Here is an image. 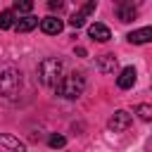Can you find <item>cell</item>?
<instances>
[{
  "label": "cell",
  "instance_id": "cell-1",
  "mask_svg": "<svg viewBox=\"0 0 152 152\" xmlns=\"http://www.w3.org/2000/svg\"><path fill=\"white\" fill-rule=\"evenodd\" d=\"M19 90H21V71L14 66H2L0 69V97L14 100Z\"/></svg>",
  "mask_w": 152,
  "mask_h": 152
},
{
  "label": "cell",
  "instance_id": "cell-2",
  "mask_svg": "<svg viewBox=\"0 0 152 152\" xmlns=\"http://www.w3.org/2000/svg\"><path fill=\"white\" fill-rule=\"evenodd\" d=\"M83 88H86V78L81 71H71L66 76H62V81L57 83V93L66 100H76L83 95Z\"/></svg>",
  "mask_w": 152,
  "mask_h": 152
},
{
  "label": "cell",
  "instance_id": "cell-3",
  "mask_svg": "<svg viewBox=\"0 0 152 152\" xmlns=\"http://www.w3.org/2000/svg\"><path fill=\"white\" fill-rule=\"evenodd\" d=\"M38 78H40V83L43 86H55L57 88V83L62 81V59H57V57H45L40 64H38Z\"/></svg>",
  "mask_w": 152,
  "mask_h": 152
},
{
  "label": "cell",
  "instance_id": "cell-4",
  "mask_svg": "<svg viewBox=\"0 0 152 152\" xmlns=\"http://www.w3.org/2000/svg\"><path fill=\"white\" fill-rule=\"evenodd\" d=\"M131 114L126 112V109H116L114 114H112V119H109V128L114 131V133H119V131H126L128 126H131Z\"/></svg>",
  "mask_w": 152,
  "mask_h": 152
},
{
  "label": "cell",
  "instance_id": "cell-5",
  "mask_svg": "<svg viewBox=\"0 0 152 152\" xmlns=\"http://www.w3.org/2000/svg\"><path fill=\"white\" fill-rule=\"evenodd\" d=\"M95 7H97V2H95V0H90V2H86V5H83V7L78 10V12H74V14H71V19H69V24H71L74 28H78V26H83V24H86V17H88L90 12H95Z\"/></svg>",
  "mask_w": 152,
  "mask_h": 152
},
{
  "label": "cell",
  "instance_id": "cell-6",
  "mask_svg": "<svg viewBox=\"0 0 152 152\" xmlns=\"http://www.w3.org/2000/svg\"><path fill=\"white\" fill-rule=\"evenodd\" d=\"M40 28H43V33H48V36H57V33H59V31L64 28V21L50 14V17L40 19Z\"/></svg>",
  "mask_w": 152,
  "mask_h": 152
},
{
  "label": "cell",
  "instance_id": "cell-7",
  "mask_svg": "<svg viewBox=\"0 0 152 152\" xmlns=\"http://www.w3.org/2000/svg\"><path fill=\"white\" fill-rule=\"evenodd\" d=\"M0 147H5L10 152H26V145L19 138L10 135V133H0Z\"/></svg>",
  "mask_w": 152,
  "mask_h": 152
},
{
  "label": "cell",
  "instance_id": "cell-8",
  "mask_svg": "<svg viewBox=\"0 0 152 152\" xmlns=\"http://www.w3.org/2000/svg\"><path fill=\"white\" fill-rule=\"evenodd\" d=\"M88 36H90L93 40L107 43V40L112 38V31H109V28H107L104 24H97V21H95V24H90V26H88Z\"/></svg>",
  "mask_w": 152,
  "mask_h": 152
},
{
  "label": "cell",
  "instance_id": "cell-9",
  "mask_svg": "<svg viewBox=\"0 0 152 152\" xmlns=\"http://www.w3.org/2000/svg\"><path fill=\"white\" fill-rule=\"evenodd\" d=\"M116 66H119V62H116V57H114L112 52H104V55L97 57V69H100L102 74H114Z\"/></svg>",
  "mask_w": 152,
  "mask_h": 152
},
{
  "label": "cell",
  "instance_id": "cell-10",
  "mask_svg": "<svg viewBox=\"0 0 152 152\" xmlns=\"http://www.w3.org/2000/svg\"><path fill=\"white\" fill-rule=\"evenodd\" d=\"M133 83H135V69H133V66L121 69V74H119V78H116V86H119L121 90H128V88H133Z\"/></svg>",
  "mask_w": 152,
  "mask_h": 152
},
{
  "label": "cell",
  "instance_id": "cell-11",
  "mask_svg": "<svg viewBox=\"0 0 152 152\" xmlns=\"http://www.w3.org/2000/svg\"><path fill=\"white\" fill-rule=\"evenodd\" d=\"M128 43H135V45H142V43H150L152 40V28L145 26V28H138V31H131L128 36Z\"/></svg>",
  "mask_w": 152,
  "mask_h": 152
},
{
  "label": "cell",
  "instance_id": "cell-12",
  "mask_svg": "<svg viewBox=\"0 0 152 152\" xmlns=\"http://www.w3.org/2000/svg\"><path fill=\"white\" fill-rule=\"evenodd\" d=\"M135 5L133 2H119L116 5V17H119V21H133V17H135Z\"/></svg>",
  "mask_w": 152,
  "mask_h": 152
},
{
  "label": "cell",
  "instance_id": "cell-13",
  "mask_svg": "<svg viewBox=\"0 0 152 152\" xmlns=\"http://www.w3.org/2000/svg\"><path fill=\"white\" fill-rule=\"evenodd\" d=\"M14 26H17V31H19V33H26V31H31V28H36V26H38V17L26 14V17L17 19V21H14Z\"/></svg>",
  "mask_w": 152,
  "mask_h": 152
},
{
  "label": "cell",
  "instance_id": "cell-14",
  "mask_svg": "<svg viewBox=\"0 0 152 152\" xmlns=\"http://www.w3.org/2000/svg\"><path fill=\"white\" fill-rule=\"evenodd\" d=\"M12 26H14V12L2 10L0 12V28H12Z\"/></svg>",
  "mask_w": 152,
  "mask_h": 152
},
{
  "label": "cell",
  "instance_id": "cell-15",
  "mask_svg": "<svg viewBox=\"0 0 152 152\" xmlns=\"http://www.w3.org/2000/svg\"><path fill=\"white\" fill-rule=\"evenodd\" d=\"M14 10H17V12L28 14V12L33 10V2H31V0H14Z\"/></svg>",
  "mask_w": 152,
  "mask_h": 152
},
{
  "label": "cell",
  "instance_id": "cell-16",
  "mask_svg": "<svg viewBox=\"0 0 152 152\" xmlns=\"http://www.w3.org/2000/svg\"><path fill=\"white\" fill-rule=\"evenodd\" d=\"M48 145H50L52 150H57V147H64V145H66V138H64V135H57V133H52V135H50V140H48Z\"/></svg>",
  "mask_w": 152,
  "mask_h": 152
},
{
  "label": "cell",
  "instance_id": "cell-17",
  "mask_svg": "<svg viewBox=\"0 0 152 152\" xmlns=\"http://www.w3.org/2000/svg\"><path fill=\"white\" fill-rule=\"evenodd\" d=\"M138 114H140L142 121H150V116H152V107H150V104H138Z\"/></svg>",
  "mask_w": 152,
  "mask_h": 152
},
{
  "label": "cell",
  "instance_id": "cell-18",
  "mask_svg": "<svg viewBox=\"0 0 152 152\" xmlns=\"http://www.w3.org/2000/svg\"><path fill=\"white\" fill-rule=\"evenodd\" d=\"M48 5H50V10H62V2L59 0H50Z\"/></svg>",
  "mask_w": 152,
  "mask_h": 152
}]
</instances>
